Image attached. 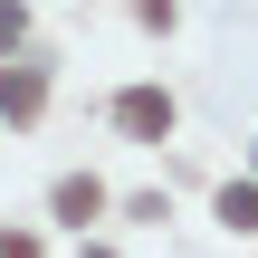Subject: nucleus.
Masks as SVG:
<instances>
[{"instance_id":"20e7f679","label":"nucleus","mask_w":258,"mask_h":258,"mask_svg":"<svg viewBox=\"0 0 258 258\" xmlns=\"http://www.w3.org/2000/svg\"><path fill=\"white\" fill-rule=\"evenodd\" d=\"M220 220H230V230H258V182H230V191H220Z\"/></svg>"},{"instance_id":"39448f33","label":"nucleus","mask_w":258,"mask_h":258,"mask_svg":"<svg viewBox=\"0 0 258 258\" xmlns=\"http://www.w3.org/2000/svg\"><path fill=\"white\" fill-rule=\"evenodd\" d=\"M19 38H29V10H19V0H0V57H10Z\"/></svg>"},{"instance_id":"7ed1b4c3","label":"nucleus","mask_w":258,"mask_h":258,"mask_svg":"<svg viewBox=\"0 0 258 258\" xmlns=\"http://www.w3.org/2000/svg\"><path fill=\"white\" fill-rule=\"evenodd\" d=\"M38 105H48V86H38L29 67H0V115H10V124H29Z\"/></svg>"},{"instance_id":"f03ea898","label":"nucleus","mask_w":258,"mask_h":258,"mask_svg":"<svg viewBox=\"0 0 258 258\" xmlns=\"http://www.w3.org/2000/svg\"><path fill=\"white\" fill-rule=\"evenodd\" d=\"M96 211H105V182H96V172H67V182H57V220H77V230H86Z\"/></svg>"},{"instance_id":"423d86ee","label":"nucleus","mask_w":258,"mask_h":258,"mask_svg":"<svg viewBox=\"0 0 258 258\" xmlns=\"http://www.w3.org/2000/svg\"><path fill=\"white\" fill-rule=\"evenodd\" d=\"M144 19H153V29H172V0H144Z\"/></svg>"},{"instance_id":"f257e3e1","label":"nucleus","mask_w":258,"mask_h":258,"mask_svg":"<svg viewBox=\"0 0 258 258\" xmlns=\"http://www.w3.org/2000/svg\"><path fill=\"white\" fill-rule=\"evenodd\" d=\"M115 124L144 134V144H163V134H172V96H163V86H124V96H115Z\"/></svg>"}]
</instances>
